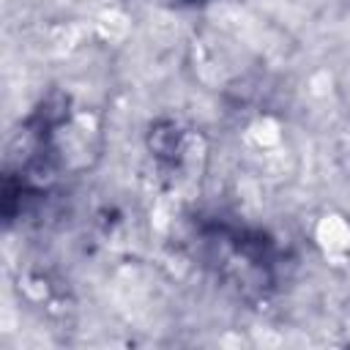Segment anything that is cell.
<instances>
[{"instance_id": "6da1fadb", "label": "cell", "mask_w": 350, "mask_h": 350, "mask_svg": "<svg viewBox=\"0 0 350 350\" xmlns=\"http://www.w3.org/2000/svg\"><path fill=\"white\" fill-rule=\"evenodd\" d=\"M191 243L197 260L241 298H265L279 282V249L262 230L208 219L197 224Z\"/></svg>"}, {"instance_id": "7a4b0ae2", "label": "cell", "mask_w": 350, "mask_h": 350, "mask_svg": "<svg viewBox=\"0 0 350 350\" xmlns=\"http://www.w3.org/2000/svg\"><path fill=\"white\" fill-rule=\"evenodd\" d=\"M178 3H197V0H178Z\"/></svg>"}]
</instances>
